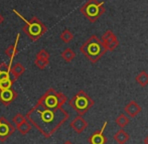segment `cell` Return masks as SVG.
I'll list each match as a JSON object with an SVG mask.
<instances>
[{
    "label": "cell",
    "mask_w": 148,
    "mask_h": 144,
    "mask_svg": "<svg viewBox=\"0 0 148 144\" xmlns=\"http://www.w3.org/2000/svg\"><path fill=\"white\" fill-rule=\"evenodd\" d=\"M60 38L62 40V43H70L71 41L74 39V34H73L72 31L69 30V29H64V30H62V33H60Z\"/></svg>",
    "instance_id": "obj_19"
},
{
    "label": "cell",
    "mask_w": 148,
    "mask_h": 144,
    "mask_svg": "<svg viewBox=\"0 0 148 144\" xmlns=\"http://www.w3.org/2000/svg\"><path fill=\"white\" fill-rule=\"evenodd\" d=\"M23 121H25V117H24L23 115H22L21 113H17L15 116L13 117V119H12V122L15 124V126L17 127L18 125L21 124Z\"/></svg>",
    "instance_id": "obj_23"
},
{
    "label": "cell",
    "mask_w": 148,
    "mask_h": 144,
    "mask_svg": "<svg viewBox=\"0 0 148 144\" xmlns=\"http://www.w3.org/2000/svg\"><path fill=\"white\" fill-rule=\"evenodd\" d=\"M70 126L76 133L81 134V133L84 132L87 129V127H88V122L85 120L83 116L78 115L70 123Z\"/></svg>",
    "instance_id": "obj_12"
},
{
    "label": "cell",
    "mask_w": 148,
    "mask_h": 144,
    "mask_svg": "<svg viewBox=\"0 0 148 144\" xmlns=\"http://www.w3.org/2000/svg\"><path fill=\"white\" fill-rule=\"evenodd\" d=\"M49 64V60H43V58H36L34 60V64L39 69V70H45Z\"/></svg>",
    "instance_id": "obj_22"
},
{
    "label": "cell",
    "mask_w": 148,
    "mask_h": 144,
    "mask_svg": "<svg viewBox=\"0 0 148 144\" xmlns=\"http://www.w3.org/2000/svg\"><path fill=\"white\" fill-rule=\"evenodd\" d=\"M129 139H130L129 134L125 132L123 129H120V130L117 131V132L115 133V135H114V140L118 144H125Z\"/></svg>",
    "instance_id": "obj_16"
},
{
    "label": "cell",
    "mask_w": 148,
    "mask_h": 144,
    "mask_svg": "<svg viewBox=\"0 0 148 144\" xmlns=\"http://www.w3.org/2000/svg\"><path fill=\"white\" fill-rule=\"evenodd\" d=\"M102 43H103L105 49L110 51H113L117 49V47L119 45V40L118 37L116 36V34L113 32L112 30H107L105 33L103 34L101 38Z\"/></svg>",
    "instance_id": "obj_9"
},
{
    "label": "cell",
    "mask_w": 148,
    "mask_h": 144,
    "mask_svg": "<svg viewBox=\"0 0 148 144\" xmlns=\"http://www.w3.org/2000/svg\"><path fill=\"white\" fill-rule=\"evenodd\" d=\"M66 101H68V98L64 94L59 93L55 89L51 88L39 98L36 104L49 109H57V108L62 107Z\"/></svg>",
    "instance_id": "obj_4"
},
{
    "label": "cell",
    "mask_w": 148,
    "mask_h": 144,
    "mask_svg": "<svg viewBox=\"0 0 148 144\" xmlns=\"http://www.w3.org/2000/svg\"><path fill=\"white\" fill-rule=\"evenodd\" d=\"M17 97L18 93L12 87L7 89H0V103L2 105L9 106Z\"/></svg>",
    "instance_id": "obj_10"
},
{
    "label": "cell",
    "mask_w": 148,
    "mask_h": 144,
    "mask_svg": "<svg viewBox=\"0 0 148 144\" xmlns=\"http://www.w3.org/2000/svg\"><path fill=\"white\" fill-rule=\"evenodd\" d=\"M141 107L139 106V104L136 101L132 100L128 104H126V106L124 107V111L130 118H135L139 113L141 112Z\"/></svg>",
    "instance_id": "obj_13"
},
{
    "label": "cell",
    "mask_w": 148,
    "mask_h": 144,
    "mask_svg": "<svg viewBox=\"0 0 148 144\" xmlns=\"http://www.w3.org/2000/svg\"><path fill=\"white\" fill-rule=\"evenodd\" d=\"M144 143H145V144H148V136L144 139Z\"/></svg>",
    "instance_id": "obj_26"
},
{
    "label": "cell",
    "mask_w": 148,
    "mask_h": 144,
    "mask_svg": "<svg viewBox=\"0 0 148 144\" xmlns=\"http://www.w3.org/2000/svg\"><path fill=\"white\" fill-rule=\"evenodd\" d=\"M4 21V17L0 14V24H2V22Z\"/></svg>",
    "instance_id": "obj_25"
},
{
    "label": "cell",
    "mask_w": 148,
    "mask_h": 144,
    "mask_svg": "<svg viewBox=\"0 0 148 144\" xmlns=\"http://www.w3.org/2000/svg\"><path fill=\"white\" fill-rule=\"evenodd\" d=\"M70 114L62 107L49 109L36 104L26 113L25 119L45 138L51 137L57 130L69 120Z\"/></svg>",
    "instance_id": "obj_1"
},
{
    "label": "cell",
    "mask_w": 148,
    "mask_h": 144,
    "mask_svg": "<svg viewBox=\"0 0 148 144\" xmlns=\"http://www.w3.org/2000/svg\"><path fill=\"white\" fill-rule=\"evenodd\" d=\"M106 11L104 2L98 0H88L84 5L81 6L80 12L89 20L90 22H96Z\"/></svg>",
    "instance_id": "obj_5"
},
{
    "label": "cell",
    "mask_w": 148,
    "mask_h": 144,
    "mask_svg": "<svg viewBox=\"0 0 148 144\" xmlns=\"http://www.w3.org/2000/svg\"><path fill=\"white\" fill-rule=\"evenodd\" d=\"M135 81L142 88H145L148 85V73L145 72V71L140 72L135 77Z\"/></svg>",
    "instance_id": "obj_17"
},
{
    "label": "cell",
    "mask_w": 148,
    "mask_h": 144,
    "mask_svg": "<svg viewBox=\"0 0 148 144\" xmlns=\"http://www.w3.org/2000/svg\"><path fill=\"white\" fill-rule=\"evenodd\" d=\"M80 51L90 62L95 64L105 55L107 49L97 35H91L80 47Z\"/></svg>",
    "instance_id": "obj_2"
},
{
    "label": "cell",
    "mask_w": 148,
    "mask_h": 144,
    "mask_svg": "<svg viewBox=\"0 0 148 144\" xmlns=\"http://www.w3.org/2000/svg\"><path fill=\"white\" fill-rule=\"evenodd\" d=\"M49 57H51V56H49V53H47L45 49H40V51L36 53V56H35L36 58H43V60H49Z\"/></svg>",
    "instance_id": "obj_24"
},
{
    "label": "cell",
    "mask_w": 148,
    "mask_h": 144,
    "mask_svg": "<svg viewBox=\"0 0 148 144\" xmlns=\"http://www.w3.org/2000/svg\"><path fill=\"white\" fill-rule=\"evenodd\" d=\"M19 39H20V33H17L16 35V39H15V43L10 45L7 49H5V55L9 58V62H12L13 58H15V56L18 53V43H19Z\"/></svg>",
    "instance_id": "obj_14"
},
{
    "label": "cell",
    "mask_w": 148,
    "mask_h": 144,
    "mask_svg": "<svg viewBox=\"0 0 148 144\" xmlns=\"http://www.w3.org/2000/svg\"><path fill=\"white\" fill-rule=\"evenodd\" d=\"M107 126V121H105L103 124V127L99 131L95 132L89 137L88 141L90 144H106L107 143V137L105 135V129Z\"/></svg>",
    "instance_id": "obj_11"
},
{
    "label": "cell",
    "mask_w": 148,
    "mask_h": 144,
    "mask_svg": "<svg viewBox=\"0 0 148 144\" xmlns=\"http://www.w3.org/2000/svg\"><path fill=\"white\" fill-rule=\"evenodd\" d=\"M25 72V68L22 66V64L20 62H16L15 64L10 68V73H11L12 77L14 78V80L17 81V79L19 78L21 75H23V73Z\"/></svg>",
    "instance_id": "obj_15"
},
{
    "label": "cell",
    "mask_w": 148,
    "mask_h": 144,
    "mask_svg": "<svg viewBox=\"0 0 148 144\" xmlns=\"http://www.w3.org/2000/svg\"><path fill=\"white\" fill-rule=\"evenodd\" d=\"M70 106L78 113V115L84 116L87 112L95 105V102L85 91H79L70 100Z\"/></svg>",
    "instance_id": "obj_6"
},
{
    "label": "cell",
    "mask_w": 148,
    "mask_h": 144,
    "mask_svg": "<svg viewBox=\"0 0 148 144\" xmlns=\"http://www.w3.org/2000/svg\"><path fill=\"white\" fill-rule=\"evenodd\" d=\"M13 12L19 18L24 21V25L22 27V31L27 35L32 41H37L45 32L47 31V27L43 22H41L36 16H32L29 20H26L16 9H13Z\"/></svg>",
    "instance_id": "obj_3"
},
{
    "label": "cell",
    "mask_w": 148,
    "mask_h": 144,
    "mask_svg": "<svg viewBox=\"0 0 148 144\" xmlns=\"http://www.w3.org/2000/svg\"><path fill=\"white\" fill-rule=\"evenodd\" d=\"M64 144H74V143L71 142V141H66V142H64Z\"/></svg>",
    "instance_id": "obj_27"
},
{
    "label": "cell",
    "mask_w": 148,
    "mask_h": 144,
    "mask_svg": "<svg viewBox=\"0 0 148 144\" xmlns=\"http://www.w3.org/2000/svg\"><path fill=\"white\" fill-rule=\"evenodd\" d=\"M129 123H130V118L127 117L125 114H120V115L116 118V124H117L118 126H120L121 128L126 127Z\"/></svg>",
    "instance_id": "obj_21"
},
{
    "label": "cell",
    "mask_w": 148,
    "mask_h": 144,
    "mask_svg": "<svg viewBox=\"0 0 148 144\" xmlns=\"http://www.w3.org/2000/svg\"><path fill=\"white\" fill-rule=\"evenodd\" d=\"M11 62H2L0 64V89L11 88L15 80L10 73Z\"/></svg>",
    "instance_id": "obj_7"
},
{
    "label": "cell",
    "mask_w": 148,
    "mask_h": 144,
    "mask_svg": "<svg viewBox=\"0 0 148 144\" xmlns=\"http://www.w3.org/2000/svg\"><path fill=\"white\" fill-rule=\"evenodd\" d=\"M31 129H32V125H31L30 123L28 122L27 120H26V119H25V121H23L21 124L17 126V130L19 131V132L21 133L22 135L27 134V133L29 132Z\"/></svg>",
    "instance_id": "obj_20"
},
{
    "label": "cell",
    "mask_w": 148,
    "mask_h": 144,
    "mask_svg": "<svg viewBox=\"0 0 148 144\" xmlns=\"http://www.w3.org/2000/svg\"><path fill=\"white\" fill-rule=\"evenodd\" d=\"M60 57L62 58V60L66 62H71L75 58H76V53L73 51L72 49H66L62 53Z\"/></svg>",
    "instance_id": "obj_18"
},
{
    "label": "cell",
    "mask_w": 148,
    "mask_h": 144,
    "mask_svg": "<svg viewBox=\"0 0 148 144\" xmlns=\"http://www.w3.org/2000/svg\"><path fill=\"white\" fill-rule=\"evenodd\" d=\"M16 128L13 124L9 122L5 117L0 116V141H6L14 132Z\"/></svg>",
    "instance_id": "obj_8"
}]
</instances>
